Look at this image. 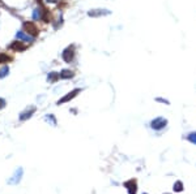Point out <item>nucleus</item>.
Instances as JSON below:
<instances>
[{"label": "nucleus", "instance_id": "1", "mask_svg": "<svg viewBox=\"0 0 196 194\" xmlns=\"http://www.w3.org/2000/svg\"><path fill=\"white\" fill-rule=\"evenodd\" d=\"M24 29H25V32H26L28 34H30L32 36H34V38L39 35V29H38L37 25H35L34 22H32V21L24 22Z\"/></svg>", "mask_w": 196, "mask_h": 194}, {"label": "nucleus", "instance_id": "2", "mask_svg": "<svg viewBox=\"0 0 196 194\" xmlns=\"http://www.w3.org/2000/svg\"><path fill=\"white\" fill-rule=\"evenodd\" d=\"M73 57H75V47L73 46L67 47L62 52V59L65 63H71L72 60H73Z\"/></svg>", "mask_w": 196, "mask_h": 194}, {"label": "nucleus", "instance_id": "3", "mask_svg": "<svg viewBox=\"0 0 196 194\" xmlns=\"http://www.w3.org/2000/svg\"><path fill=\"white\" fill-rule=\"evenodd\" d=\"M166 125H168V120H166V119H163V117H157V119H154V120L150 123V126H152L153 129H156V130L163 129Z\"/></svg>", "mask_w": 196, "mask_h": 194}, {"label": "nucleus", "instance_id": "4", "mask_svg": "<svg viewBox=\"0 0 196 194\" xmlns=\"http://www.w3.org/2000/svg\"><path fill=\"white\" fill-rule=\"evenodd\" d=\"M16 38L17 41H21V42H26V43H33L34 42V36H32L30 34L25 33V30H18L16 33Z\"/></svg>", "mask_w": 196, "mask_h": 194}, {"label": "nucleus", "instance_id": "5", "mask_svg": "<svg viewBox=\"0 0 196 194\" xmlns=\"http://www.w3.org/2000/svg\"><path fill=\"white\" fill-rule=\"evenodd\" d=\"M23 173H24V171L23 168H17L16 171H14V173L13 176L8 180V184L9 185H17L20 181H21V177H23Z\"/></svg>", "mask_w": 196, "mask_h": 194}, {"label": "nucleus", "instance_id": "6", "mask_svg": "<svg viewBox=\"0 0 196 194\" xmlns=\"http://www.w3.org/2000/svg\"><path fill=\"white\" fill-rule=\"evenodd\" d=\"M80 91H81V90H80V89H75V90L69 91L67 95H64L62 99H59V100H58V104H59V106H60V104H63V103H67V102L72 100L73 98H76V96H77V94H78Z\"/></svg>", "mask_w": 196, "mask_h": 194}, {"label": "nucleus", "instance_id": "7", "mask_svg": "<svg viewBox=\"0 0 196 194\" xmlns=\"http://www.w3.org/2000/svg\"><path fill=\"white\" fill-rule=\"evenodd\" d=\"M8 48L11 50V51H16V52H21V51H25L26 48H28V46H25V44L21 42V41H14V42H12L9 46H8Z\"/></svg>", "mask_w": 196, "mask_h": 194}, {"label": "nucleus", "instance_id": "8", "mask_svg": "<svg viewBox=\"0 0 196 194\" xmlns=\"http://www.w3.org/2000/svg\"><path fill=\"white\" fill-rule=\"evenodd\" d=\"M111 12L108 9H92L88 12V16L90 17H101V16H107V14H110Z\"/></svg>", "mask_w": 196, "mask_h": 194}, {"label": "nucleus", "instance_id": "9", "mask_svg": "<svg viewBox=\"0 0 196 194\" xmlns=\"http://www.w3.org/2000/svg\"><path fill=\"white\" fill-rule=\"evenodd\" d=\"M35 112V107H30V108H26L24 112H21L20 114V120L21 121H25L28 120V119H30L33 116V114Z\"/></svg>", "mask_w": 196, "mask_h": 194}, {"label": "nucleus", "instance_id": "10", "mask_svg": "<svg viewBox=\"0 0 196 194\" xmlns=\"http://www.w3.org/2000/svg\"><path fill=\"white\" fill-rule=\"evenodd\" d=\"M43 13H45V8L39 5V8H35V9L33 11V20H34V21H39V20H41V21H42Z\"/></svg>", "mask_w": 196, "mask_h": 194}, {"label": "nucleus", "instance_id": "11", "mask_svg": "<svg viewBox=\"0 0 196 194\" xmlns=\"http://www.w3.org/2000/svg\"><path fill=\"white\" fill-rule=\"evenodd\" d=\"M124 186L127 188V190H128L129 194H136V192H137V184H136L135 180H129V181H127V182L124 184Z\"/></svg>", "mask_w": 196, "mask_h": 194}, {"label": "nucleus", "instance_id": "12", "mask_svg": "<svg viewBox=\"0 0 196 194\" xmlns=\"http://www.w3.org/2000/svg\"><path fill=\"white\" fill-rule=\"evenodd\" d=\"M59 74H60V78L62 80H69V78H72V77L75 76V73L72 72L71 69H63Z\"/></svg>", "mask_w": 196, "mask_h": 194}, {"label": "nucleus", "instance_id": "13", "mask_svg": "<svg viewBox=\"0 0 196 194\" xmlns=\"http://www.w3.org/2000/svg\"><path fill=\"white\" fill-rule=\"evenodd\" d=\"M59 78H60V74L58 72H50L47 74V81L50 82V84H54V82H56Z\"/></svg>", "mask_w": 196, "mask_h": 194}, {"label": "nucleus", "instance_id": "14", "mask_svg": "<svg viewBox=\"0 0 196 194\" xmlns=\"http://www.w3.org/2000/svg\"><path fill=\"white\" fill-rule=\"evenodd\" d=\"M8 73H9V66L8 65H4L2 69H0V78H4L8 76Z\"/></svg>", "mask_w": 196, "mask_h": 194}, {"label": "nucleus", "instance_id": "15", "mask_svg": "<svg viewBox=\"0 0 196 194\" xmlns=\"http://www.w3.org/2000/svg\"><path fill=\"white\" fill-rule=\"evenodd\" d=\"M11 61V56H8L7 54H0V64H5Z\"/></svg>", "mask_w": 196, "mask_h": 194}, {"label": "nucleus", "instance_id": "16", "mask_svg": "<svg viewBox=\"0 0 196 194\" xmlns=\"http://www.w3.org/2000/svg\"><path fill=\"white\" fill-rule=\"evenodd\" d=\"M45 120L47 121V123H51L54 126L56 125V120H55V117H54V115H46V117H45Z\"/></svg>", "mask_w": 196, "mask_h": 194}, {"label": "nucleus", "instance_id": "17", "mask_svg": "<svg viewBox=\"0 0 196 194\" xmlns=\"http://www.w3.org/2000/svg\"><path fill=\"white\" fill-rule=\"evenodd\" d=\"M187 139L190 141V142H192L193 145H196V132L188 134V136H187Z\"/></svg>", "mask_w": 196, "mask_h": 194}, {"label": "nucleus", "instance_id": "18", "mask_svg": "<svg viewBox=\"0 0 196 194\" xmlns=\"http://www.w3.org/2000/svg\"><path fill=\"white\" fill-rule=\"evenodd\" d=\"M174 190H175V192H182L183 190V184L180 181H177L175 184H174Z\"/></svg>", "mask_w": 196, "mask_h": 194}, {"label": "nucleus", "instance_id": "19", "mask_svg": "<svg viewBox=\"0 0 196 194\" xmlns=\"http://www.w3.org/2000/svg\"><path fill=\"white\" fill-rule=\"evenodd\" d=\"M5 104H7L5 99H3V98H0V109H3V108L5 107Z\"/></svg>", "mask_w": 196, "mask_h": 194}, {"label": "nucleus", "instance_id": "20", "mask_svg": "<svg viewBox=\"0 0 196 194\" xmlns=\"http://www.w3.org/2000/svg\"><path fill=\"white\" fill-rule=\"evenodd\" d=\"M157 100H158V102H162V103H165V104H169V102H168V100L161 99V98H157Z\"/></svg>", "mask_w": 196, "mask_h": 194}, {"label": "nucleus", "instance_id": "21", "mask_svg": "<svg viewBox=\"0 0 196 194\" xmlns=\"http://www.w3.org/2000/svg\"><path fill=\"white\" fill-rule=\"evenodd\" d=\"M47 3H53V4H56L58 3V0H46Z\"/></svg>", "mask_w": 196, "mask_h": 194}, {"label": "nucleus", "instance_id": "22", "mask_svg": "<svg viewBox=\"0 0 196 194\" xmlns=\"http://www.w3.org/2000/svg\"><path fill=\"white\" fill-rule=\"evenodd\" d=\"M37 3H38L39 5H42V0H37Z\"/></svg>", "mask_w": 196, "mask_h": 194}]
</instances>
